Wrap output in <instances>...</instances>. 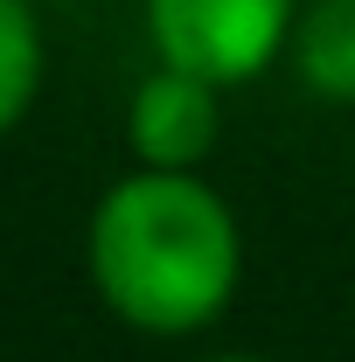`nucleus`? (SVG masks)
Instances as JSON below:
<instances>
[{
	"mask_svg": "<svg viewBox=\"0 0 355 362\" xmlns=\"http://www.w3.org/2000/svg\"><path fill=\"white\" fill-rule=\"evenodd\" d=\"M84 265L98 300L126 327L181 341L230 314L244 279V230L202 168H133L98 195Z\"/></svg>",
	"mask_w": 355,
	"mask_h": 362,
	"instance_id": "1",
	"label": "nucleus"
},
{
	"mask_svg": "<svg viewBox=\"0 0 355 362\" xmlns=\"http://www.w3.org/2000/svg\"><path fill=\"white\" fill-rule=\"evenodd\" d=\"M300 0H146V42L161 63L237 90L265 77L293 42Z\"/></svg>",
	"mask_w": 355,
	"mask_h": 362,
	"instance_id": "2",
	"label": "nucleus"
},
{
	"mask_svg": "<svg viewBox=\"0 0 355 362\" xmlns=\"http://www.w3.org/2000/svg\"><path fill=\"white\" fill-rule=\"evenodd\" d=\"M223 139V84L153 63L126 98V146L139 168H202Z\"/></svg>",
	"mask_w": 355,
	"mask_h": 362,
	"instance_id": "3",
	"label": "nucleus"
},
{
	"mask_svg": "<svg viewBox=\"0 0 355 362\" xmlns=\"http://www.w3.org/2000/svg\"><path fill=\"white\" fill-rule=\"evenodd\" d=\"M286 63L300 90L327 105H355V0H300Z\"/></svg>",
	"mask_w": 355,
	"mask_h": 362,
	"instance_id": "4",
	"label": "nucleus"
},
{
	"mask_svg": "<svg viewBox=\"0 0 355 362\" xmlns=\"http://www.w3.org/2000/svg\"><path fill=\"white\" fill-rule=\"evenodd\" d=\"M49 49H42V21L28 14V0H0V139L14 133L42 90Z\"/></svg>",
	"mask_w": 355,
	"mask_h": 362,
	"instance_id": "5",
	"label": "nucleus"
},
{
	"mask_svg": "<svg viewBox=\"0 0 355 362\" xmlns=\"http://www.w3.org/2000/svg\"><path fill=\"white\" fill-rule=\"evenodd\" d=\"M195 362H272V356H195Z\"/></svg>",
	"mask_w": 355,
	"mask_h": 362,
	"instance_id": "6",
	"label": "nucleus"
}]
</instances>
